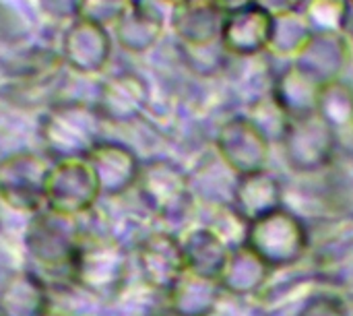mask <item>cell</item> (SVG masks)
<instances>
[{"mask_svg":"<svg viewBox=\"0 0 353 316\" xmlns=\"http://www.w3.org/2000/svg\"><path fill=\"white\" fill-rule=\"evenodd\" d=\"M137 265L143 282L163 296L188 271L182 240L170 232L145 236L137 246Z\"/></svg>","mask_w":353,"mask_h":316,"instance_id":"obj_10","label":"cell"},{"mask_svg":"<svg viewBox=\"0 0 353 316\" xmlns=\"http://www.w3.org/2000/svg\"><path fill=\"white\" fill-rule=\"evenodd\" d=\"M87 161L97 178L101 197H122L132 190L143 166L130 147L112 141H101L87 155Z\"/></svg>","mask_w":353,"mask_h":316,"instance_id":"obj_14","label":"cell"},{"mask_svg":"<svg viewBox=\"0 0 353 316\" xmlns=\"http://www.w3.org/2000/svg\"><path fill=\"white\" fill-rule=\"evenodd\" d=\"M112 54L108 29L89 19H81L62 37V62L77 72L95 75L103 70Z\"/></svg>","mask_w":353,"mask_h":316,"instance_id":"obj_16","label":"cell"},{"mask_svg":"<svg viewBox=\"0 0 353 316\" xmlns=\"http://www.w3.org/2000/svg\"><path fill=\"white\" fill-rule=\"evenodd\" d=\"M256 4L275 17V14H285V12L302 10L306 0H256Z\"/></svg>","mask_w":353,"mask_h":316,"instance_id":"obj_31","label":"cell"},{"mask_svg":"<svg viewBox=\"0 0 353 316\" xmlns=\"http://www.w3.org/2000/svg\"><path fill=\"white\" fill-rule=\"evenodd\" d=\"M130 277L126 246L108 234H83L74 263L72 284L99 300H116Z\"/></svg>","mask_w":353,"mask_h":316,"instance_id":"obj_2","label":"cell"},{"mask_svg":"<svg viewBox=\"0 0 353 316\" xmlns=\"http://www.w3.org/2000/svg\"><path fill=\"white\" fill-rule=\"evenodd\" d=\"M316 114L333 126L339 135L352 132L353 128V85L345 79L323 85Z\"/></svg>","mask_w":353,"mask_h":316,"instance_id":"obj_25","label":"cell"},{"mask_svg":"<svg viewBox=\"0 0 353 316\" xmlns=\"http://www.w3.org/2000/svg\"><path fill=\"white\" fill-rule=\"evenodd\" d=\"M242 244L259 255L273 271L285 269L304 259L310 234L304 219L285 205L244 228Z\"/></svg>","mask_w":353,"mask_h":316,"instance_id":"obj_4","label":"cell"},{"mask_svg":"<svg viewBox=\"0 0 353 316\" xmlns=\"http://www.w3.org/2000/svg\"><path fill=\"white\" fill-rule=\"evenodd\" d=\"M182 54H184V60L186 64L199 72V75H215L223 62H225V56L228 52L223 50L221 43H215V46H205V48H182Z\"/></svg>","mask_w":353,"mask_h":316,"instance_id":"obj_28","label":"cell"},{"mask_svg":"<svg viewBox=\"0 0 353 316\" xmlns=\"http://www.w3.org/2000/svg\"><path fill=\"white\" fill-rule=\"evenodd\" d=\"M103 118L95 106L83 101L54 103L39 122V141L52 161L87 159V155L101 143Z\"/></svg>","mask_w":353,"mask_h":316,"instance_id":"obj_3","label":"cell"},{"mask_svg":"<svg viewBox=\"0 0 353 316\" xmlns=\"http://www.w3.org/2000/svg\"><path fill=\"white\" fill-rule=\"evenodd\" d=\"M296 316H350V310L335 294H314L302 304Z\"/></svg>","mask_w":353,"mask_h":316,"instance_id":"obj_30","label":"cell"},{"mask_svg":"<svg viewBox=\"0 0 353 316\" xmlns=\"http://www.w3.org/2000/svg\"><path fill=\"white\" fill-rule=\"evenodd\" d=\"M85 232H81L77 217H68L56 213L52 209H41L33 217H29L23 244L37 269L35 271L43 282L48 279H64L72 284V263Z\"/></svg>","mask_w":353,"mask_h":316,"instance_id":"obj_1","label":"cell"},{"mask_svg":"<svg viewBox=\"0 0 353 316\" xmlns=\"http://www.w3.org/2000/svg\"><path fill=\"white\" fill-rule=\"evenodd\" d=\"M182 246L188 271L219 279L234 244H228L213 228H196L182 240Z\"/></svg>","mask_w":353,"mask_h":316,"instance_id":"obj_23","label":"cell"},{"mask_svg":"<svg viewBox=\"0 0 353 316\" xmlns=\"http://www.w3.org/2000/svg\"><path fill=\"white\" fill-rule=\"evenodd\" d=\"M312 33L314 29L306 19L304 10L275 14L267 54H271L277 60L294 62V58L300 54V50L304 48V43L310 39Z\"/></svg>","mask_w":353,"mask_h":316,"instance_id":"obj_24","label":"cell"},{"mask_svg":"<svg viewBox=\"0 0 353 316\" xmlns=\"http://www.w3.org/2000/svg\"><path fill=\"white\" fill-rule=\"evenodd\" d=\"M352 135H353V128H352Z\"/></svg>","mask_w":353,"mask_h":316,"instance_id":"obj_35","label":"cell"},{"mask_svg":"<svg viewBox=\"0 0 353 316\" xmlns=\"http://www.w3.org/2000/svg\"><path fill=\"white\" fill-rule=\"evenodd\" d=\"M221 282L186 271L165 294L172 316H211L223 296Z\"/></svg>","mask_w":353,"mask_h":316,"instance_id":"obj_19","label":"cell"},{"mask_svg":"<svg viewBox=\"0 0 353 316\" xmlns=\"http://www.w3.org/2000/svg\"><path fill=\"white\" fill-rule=\"evenodd\" d=\"M246 116L267 135V139L271 143H277V145H279V141H281V137H283V132H285V128L290 124L288 114L277 106V101L273 99L271 93L259 97L252 103V108H250V112Z\"/></svg>","mask_w":353,"mask_h":316,"instance_id":"obj_26","label":"cell"},{"mask_svg":"<svg viewBox=\"0 0 353 316\" xmlns=\"http://www.w3.org/2000/svg\"><path fill=\"white\" fill-rule=\"evenodd\" d=\"M353 54L341 31H314L304 43L294 64L321 85L343 79Z\"/></svg>","mask_w":353,"mask_h":316,"instance_id":"obj_13","label":"cell"},{"mask_svg":"<svg viewBox=\"0 0 353 316\" xmlns=\"http://www.w3.org/2000/svg\"><path fill=\"white\" fill-rule=\"evenodd\" d=\"M134 188L143 205L163 221H182L192 211V178L172 159L157 157L143 161Z\"/></svg>","mask_w":353,"mask_h":316,"instance_id":"obj_5","label":"cell"},{"mask_svg":"<svg viewBox=\"0 0 353 316\" xmlns=\"http://www.w3.org/2000/svg\"><path fill=\"white\" fill-rule=\"evenodd\" d=\"M273 31V14L250 4L246 8L225 14L221 29V46L228 56L236 58H254L267 54Z\"/></svg>","mask_w":353,"mask_h":316,"instance_id":"obj_12","label":"cell"},{"mask_svg":"<svg viewBox=\"0 0 353 316\" xmlns=\"http://www.w3.org/2000/svg\"><path fill=\"white\" fill-rule=\"evenodd\" d=\"M279 145L294 172L316 174L335 161L339 132L319 114H310L304 118H292Z\"/></svg>","mask_w":353,"mask_h":316,"instance_id":"obj_6","label":"cell"},{"mask_svg":"<svg viewBox=\"0 0 353 316\" xmlns=\"http://www.w3.org/2000/svg\"><path fill=\"white\" fill-rule=\"evenodd\" d=\"M132 4V0H81L79 4V17L89 19L99 25H114L126 8Z\"/></svg>","mask_w":353,"mask_h":316,"instance_id":"obj_29","label":"cell"},{"mask_svg":"<svg viewBox=\"0 0 353 316\" xmlns=\"http://www.w3.org/2000/svg\"><path fill=\"white\" fill-rule=\"evenodd\" d=\"M215 149L221 164L238 178L267 170L273 143L246 114H240L221 124Z\"/></svg>","mask_w":353,"mask_h":316,"instance_id":"obj_9","label":"cell"},{"mask_svg":"<svg viewBox=\"0 0 353 316\" xmlns=\"http://www.w3.org/2000/svg\"><path fill=\"white\" fill-rule=\"evenodd\" d=\"M161 2H168V4L174 8V6H180V4H184V2H190V0H161Z\"/></svg>","mask_w":353,"mask_h":316,"instance_id":"obj_34","label":"cell"},{"mask_svg":"<svg viewBox=\"0 0 353 316\" xmlns=\"http://www.w3.org/2000/svg\"><path fill=\"white\" fill-rule=\"evenodd\" d=\"M52 168L48 155L19 151L0 159V203L33 217L43 205V188Z\"/></svg>","mask_w":353,"mask_h":316,"instance_id":"obj_7","label":"cell"},{"mask_svg":"<svg viewBox=\"0 0 353 316\" xmlns=\"http://www.w3.org/2000/svg\"><path fill=\"white\" fill-rule=\"evenodd\" d=\"M99 197L101 190L87 159L52 161L43 188L46 209L79 219L93 209Z\"/></svg>","mask_w":353,"mask_h":316,"instance_id":"obj_8","label":"cell"},{"mask_svg":"<svg viewBox=\"0 0 353 316\" xmlns=\"http://www.w3.org/2000/svg\"><path fill=\"white\" fill-rule=\"evenodd\" d=\"M225 12L211 0H190L172 8V29L182 48H205L221 43Z\"/></svg>","mask_w":353,"mask_h":316,"instance_id":"obj_17","label":"cell"},{"mask_svg":"<svg viewBox=\"0 0 353 316\" xmlns=\"http://www.w3.org/2000/svg\"><path fill=\"white\" fill-rule=\"evenodd\" d=\"M165 19L149 2L132 0L126 12L114 23V35L118 43L132 54L149 52L163 35Z\"/></svg>","mask_w":353,"mask_h":316,"instance_id":"obj_21","label":"cell"},{"mask_svg":"<svg viewBox=\"0 0 353 316\" xmlns=\"http://www.w3.org/2000/svg\"><path fill=\"white\" fill-rule=\"evenodd\" d=\"M350 0H306L304 14L314 31H341Z\"/></svg>","mask_w":353,"mask_h":316,"instance_id":"obj_27","label":"cell"},{"mask_svg":"<svg viewBox=\"0 0 353 316\" xmlns=\"http://www.w3.org/2000/svg\"><path fill=\"white\" fill-rule=\"evenodd\" d=\"M48 315L50 286L35 271H12L0 282V316Z\"/></svg>","mask_w":353,"mask_h":316,"instance_id":"obj_18","label":"cell"},{"mask_svg":"<svg viewBox=\"0 0 353 316\" xmlns=\"http://www.w3.org/2000/svg\"><path fill=\"white\" fill-rule=\"evenodd\" d=\"M149 97V83L139 72L120 70L101 81L93 106L103 120L128 124L145 114Z\"/></svg>","mask_w":353,"mask_h":316,"instance_id":"obj_11","label":"cell"},{"mask_svg":"<svg viewBox=\"0 0 353 316\" xmlns=\"http://www.w3.org/2000/svg\"><path fill=\"white\" fill-rule=\"evenodd\" d=\"M219 10H223L225 14L234 12V10H240V8H246L250 4H256V0H211Z\"/></svg>","mask_w":353,"mask_h":316,"instance_id":"obj_32","label":"cell"},{"mask_svg":"<svg viewBox=\"0 0 353 316\" xmlns=\"http://www.w3.org/2000/svg\"><path fill=\"white\" fill-rule=\"evenodd\" d=\"M323 85L310 75L300 70L294 62H288L271 83V95L288 118H304L316 114Z\"/></svg>","mask_w":353,"mask_h":316,"instance_id":"obj_20","label":"cell"},{"mask_svg":"<svg viewBox=\"0 0 353 316\" xmlns=\"http://www.w3.org/2000/svg\"><path fill=\"white\" fill-rule=\"evenodd\" d=\"M271 273L273 269L259 255H254L246 244L240 242L232 246L219 282L225 294L254 296L267 286Z\"/></svg>","mask_w":353,"mask_h":316,"instance_id":"obj_22","label":"cell"},{"mask_svg":"<svg viewBox=\"0 0 353 316\" xmlns=\"http://www.w3.org/2000/svg\"><path fill=\"white\" fill-rule=\"evenodd\" d=\"M341 33H343V37H345V41H347V46H350L353 54V0L347 2V12H345L343 25H341Z\"/></svg>","mask_w":353,"mask_h":316,"instance_id":"obj_33","label":"cell"},{"mask_svg":"<svg viewBox=\"0 0 353 316\" xmlns=\"http://www.w3.org/2000/svg\"><path fill=\"white\" fill-rule=\"evenodd\" d=\"M279 207H283V184L275 174L263 170L236 178L230 209L244 228Z\"/></svg>","mask_w":353,"mask_h":316,"instance_id":"obj_15","label":"cell"}]
</instances>
